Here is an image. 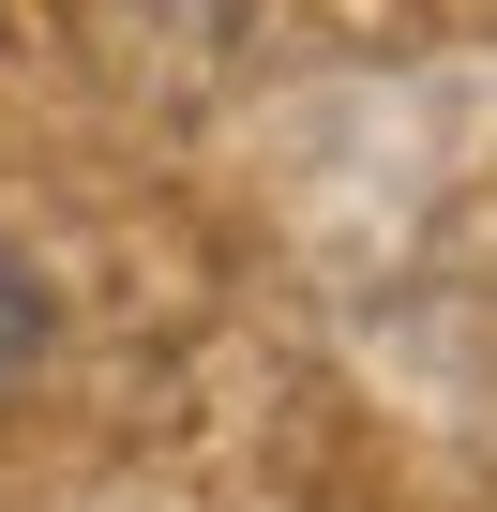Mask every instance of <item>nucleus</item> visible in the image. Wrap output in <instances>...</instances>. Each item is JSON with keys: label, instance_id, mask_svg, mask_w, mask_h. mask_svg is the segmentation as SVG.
<instances>
[{"label": "nucleus", "instance_id": "f257e3e1", "mask_svg": "<svg viewBox=\"0 0 497 512\" xmlns=\"http://www.w3.org/2000/svg\"><path fill=\"white\" fill-rule=\"evenodd\" d=\"M31 332H46V287L16 272V256H0V362H31Z\"/></svg>", "mask_w": 497, "mask_h": 512}]
</instances>
